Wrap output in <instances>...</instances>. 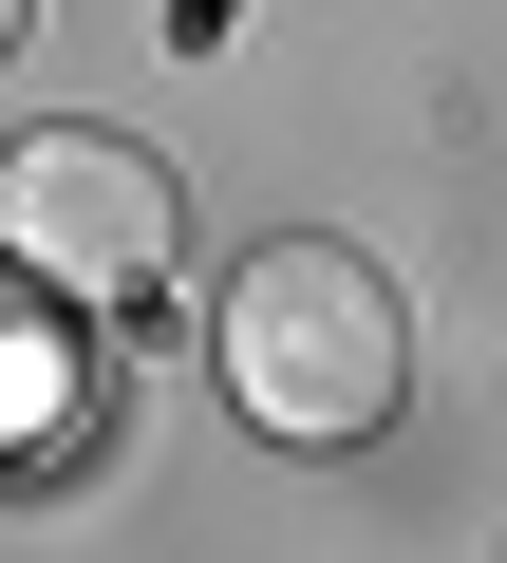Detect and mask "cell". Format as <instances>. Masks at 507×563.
I'll return each instance as SVG.
<instances>
[{"mask_svg": "<svg viewBox=\"0 0 507 563\" xmlns=\"http://www.w3.org/2000/svg\"><path fill=\"white\" fill-rule=\"evenodd\" d=\"M95 432V339L38 320V301H0V470H57Z\"/></svg>", "mask_w": 507, "mask_h": 563, "instance_id": "cell-3", "label": "cell"}, {"mask_svg": "<svg viewBox=\"0 0 507 563\" xmlns=\"http://www.w3.org/2000/svg\"><path fill=\"white\" fill-rule=\"evenodd\" d=\"M20 20H38V0H0V57H20Z\"/></svg>", "mask_w": 507, "mask_h": 563, "instance_id": "cell-5", "label": "cell"}, {"mask_svg": "<svg viewBox=\"0 0 507 563\" xmlns=\"http://www.w3.org/2000/svg\"><path fill=\"white\" fill-rule=\"evenodd\" d=\"M207 357H225L244 432H283V451H376V432H395V395H414V320H395V282H376L357 244H320V225L244 244Z\"/></svg>", "mask_w": 507, "mask_h": 563, "instance_id": "cell-1", "label": "cell"}, {"mask_svg": "<svg viewBox=\"0 0 507 563\" xmlns=\"http://www.w3.org/2000/svg\"><path fill=\"white\" fill-rule=\"evenodd\" d=\"M0 244H20L57 301H151L169 244H188V188L132 132H20L0 151Z\"/></svg>", "mask_w": 507, "mask_h": 563, "instance_id": "cell-2", "label": "cell"}, {"mask_svg": "<svg viewBox=\"0 0 507 563\" xmlns=\"http://www.w3.org/2000/svg\"><path fill=\"white\" fill-rule=\"evenodd\" d=\"M225 20H244V0H169V38H188V57H207V38H225Z\"/></svg>", "mask_w": 507, "mask_h": 563, "instance_id": "cell-4", "label": "cell"}]
</instances>
